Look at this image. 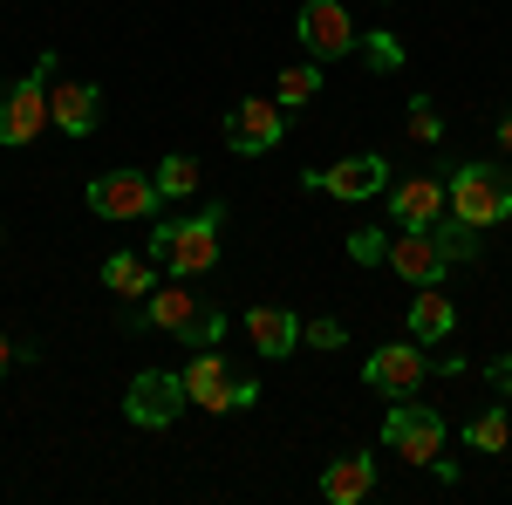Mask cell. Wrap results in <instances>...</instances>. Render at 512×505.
I'll use <instances>...</instances> for the list:
<instances>
[{"instance_id": "1", "label": "cell", "mask_w": 512, "mask_h": 505, "mask_svg": "<svg viewBox=\"0 0 512 505\" xmlns=\"http://www.w3.org/2000/svg\"><path fill=\"white\" fill-rule=\"evenodd\" d=\"M219 233H226V205H205L198 219H164L151 226V260L171 280H198L219 267Z\"/></svg>"}, {"instance_id": "2", "label": "cell", "mask_w": 512, "mask_h": 505, "mask_svg": "<svg viewBox=\"0 0 512 505\" xmlns=\"http://www.w3.org/2000/svg\"><path fill=\"white\" fill-rule=\"evenodd\" d=\"M444 192H451V212L465 219V226H506L512 219V171L506 164H458L451 178H444Z\"/></svg>"}, {"instance_id": "3", "label": "cell", "mask_w": 512, "mask_h": 505, "mask_svg": "<svg viewBox=\"0 0 512 505\" xmlns=\"http://www.w3.org/2000/svg\"><path fill=\"white\" fill-rule=\"evenodd\" d=\"M185 396H192L198 410L226 417V410H246V403L260 396V383H253V376H233V362L219 349H198L192 362H185Z\"/></svg>"}, {"instance_id": "4", "label": "cell", "mask_w": 512, "mask_h": 505, "mask_svg": "<svg viewBox=\"0 0 512 505\" xmlns=\"http://www.w3.org/2000/svg\"><path fill=\"white\" fill-rule=\"evenodd\" d=\"M444 437H451V424L437 417L431 403H410V396H396L390 424H383V444H390L403 465H437V458H444Z\"/></svg>"}, {"instance_id": "5", "label": "cell", "mask_w": 512, "mask_h": 505, "mask_svg": "<svg viewBox=\"0 0 512 505\" xmlns=\"http://www.w3.org/2000/svg\"><path fill=\"white\" fill-rule=\"evenodd\" d=\"M48 69H55V55H41L35 76L21 82H0V144L14 151V144H35L41 130H48Z\"/></svg>"}, {"instance_id": "6", "label": "cell", "mask_w": 512, "mask_h": 505, "mask_svg": "<svg viewBox=\"0 0 512 505\" xmlns=\"http://www.w3.org/2000/svg\"><path fill=\"white\" fill-rule=\"evenodd\" d=\"M185 376H171V369H137L130 376V396H123V417L137 430H164V424H178L185 417Z\"/></svg>"}, {"instance_id": "7", "label": "cell", "mask_w": 512, "mask_h": 505, "mask_svg": "<svg viewBox=\"0 0 512 505\" xmlns=\"http://www.w3.org/2000/svg\"><path fill=\"white\" fill-rule=\"evenodd\" d=\"M294 35H301V48H308L315 62H335V55H355V48H362V35H355V21H349L342 0H301Z\"/></svg>"}, {"instance_id": "8", "label": "cell", "mask_w": 512, "mask_h": 505, "mask_svg": "<svg viewBox=\"0 0 512 505\" xmlns=\"http://www.w3.org/2000/svg\"><path fill=\"white\" fill-rule=\"evenodd\" d=\"M287 137V110H280L274 96H239L233 110H226V144L239 157H267Z\"/></svg>"}, {"instance_id": "9", "label": "cell", "mask_w": 512, "mask_h": 505, "mask_svg": "<svg viewBox=\"0 0 512 505\" xmlns=\"http://www.w3.org/2000/svg\"><path fill=\"white\" fill-rule=\"evenodd\" d=\"M89 212L96 219H151L158 212V178H144V171H103L89 185Z\"/></svg>"}, {"instance_id": "10", "label": "cell", "mask_w": 512, "mask_h": 505, "mask_svg": "<svg viewBox=\"0 0 512 505\" xmlns=\"http://www.w3.org/2000/svg\"><path fill=\"white\" fill-rule=\"evenodd\" d=\"M301 185L321 198H376L390 185V157L362 151V157H342V164H328V171H301Z\"/></svg>"}, {"instance_id": "11", "label": "cell", "mask_w": 512, "mask_h": 505, "mask_svg": "<svg viewBox=\"0 0 512 505\" xmlns=\"http://www.w3.org/2000/svg\"><path fill=\"white\" fill-rule=\"evenodd\" d=\"M369 389H383V396H417V383L431 376V355H424V342H390V349L369 355Z\"/></svg>"}, {"instance_id": "12", "label": "cell", "mask_w": 512, "mask_h": 505, "mask_svg": "<svg viewBox=\"0 0 512 505\" xmlns=\"http://www.w3.org/2000/svg\"><path fill=\"white\" fill-rule=\"evenodd\" d=\"M451 212V192H444V178H403L390 192V219L403 233H431L437 219Z\"/></svg>"}, {"instance_id": "13", "label": "cell", "mask_w": 512, "mask_h": 505, "mask_svg": "<svg viewBox=\"0 0 512 505\" xmlns=\"http://www.w3.org/2000/svg\"><path fill=\"white\" fill-rule=\"evenodd\" d=\"M198 321H205V301L185 294V280H158V294L144 301V328H164V335L198 342Z\"/></svg>"}, {"instance_id": "14", "label": "cell", "mask_w": 512, "mask_h": 505, "mask_svg": "<svg viewBox=\"0 0 512 505\" xmlns=\"http://www.w3.org/2000/svg\"><path fill=\"white\" fill-rule=\"evenodd\" d=\"M96 117H103V96H96L89 82L62 76L55 89H48V130H62V137H89Z\"/></svg>"}, {"instance_id": "15", "label": "cell", "mask_w": 512, "mask_h": 505, "mask_svg": "<svg viewBox=\"0 0 512 505\" xmlns=\"http://www.w3.org/2000/svg\"><path fill=\"white\" fill-rule=\"evenodd\" d=\"M390 267L403 280H417V287H437L451 273V253H444L437 233H403V239H390Z\"/></svg>"}, {"instance_id": "16", "label": "cell", "mask_w": 512, "mask_h": 505, "mask_svg": "<svg viewBox=\"0 0 512 505\" xmlns=\"http://www.w3.org/2000/svg\"><path fill=\"white\" fill-rule=\"evenodd\" d=\"M246 335H253V349L267 355V362H280V355L301 349V321L287 308H274V301H260V308H246Z\"/></svg>"}, {"instance_id": "17", "label": "cell", "mask_w": 512, "mask_h": 505, "mask_svg": "<svg viewBox=\"0 0 512 505\" xmlns=\"http://www.w3.org/2000/svg\"><path fill=\"white\" fill-rule=\"evenodd\" d=\"M376 492V458L369 451H349V458H335V465L321 471V499L328 505H355Z\"/></svg>"}, {"instance_id": "18", "label": "cell", "mask_w": 512, "mask_h": 505, "mask_svg": "<svg viewBox=\"0 0 512 505\" xmlns=\"http://www.w3.org/2000/svg\"><path fill=\"white\" fill-rule=\"evenodd\" d=\"M444 335H458V301L444 294V280L437 287H424L417 301H410V342H444Z\"/></svg>"}, {"instance_id": "19", "label": "cell", "mask_w": 512, "mask_h": 505, "mask_svg": "<svg viewBox=\"0 0 512 505\" xmlns=\"http://www.w3.org/2000/svg\"><path fill=\"white\" fill-rule=\"evenodd\" d=\"M103 287L123 294V301H151L158 294V260L151 253H110L103 260Z\"/></svg>"}, {"instance_id": "20", "label": "cell", "mask_w": 512, "mask_h": 505, "mask_svg": "<svg viewBox=\"0 0 512 505\" xmlns=\"http://www.w3.org/2000/svg\"><path fill=\"white\" fill-rule=\"evenodd\" d=\"M315 89H321V62L308 55V62H287L274 76V103L280 110H301V103H315Z\"/></svg>"}, {"instance_id": "21", "label": "cell", "mask_w": 512, "mask_h": 505, "mask_svg": "<svg viewBox=\"0 0 512 505\" xmlns=\"http://www.w3.org/2000/svg\"><path fill=\"white\" fill-rule=\"evenodd\" d=\"M465 444H472V451H506L512 444V403H492L485 417H472V424H465Z\"/></svg>"}, {"instance_id": "22", "label": "cell", "mask_w": 512, "mask_h": 505, "mask_svg": "<svg viewBox=\"0 0 512 505\" xmlns=\"http://www.w3.org/2000/svg\"><path fill=\"white\" fill-rule=\"evenodd\" d=\"M151 178H158V198H192V192H198V157L171 151L158 171H151Z\"/></svg>"}, {"instance_id": "23", "label": "cell", "mask_w": 512, "mask_h": 505, "mask_svg": "<svg viewBox=\"0 0 512 505\" xmlns=\"http://www.w3.org/2000/svg\"><path fill=\"white\" fill-rule=\"evenodd\" d=\"M431 233L444 239V253H451V260H478V226H465L458 212H444V219H437Z\"/></svg>"}, {"instance_id": "24", "label": "cell", "mask_w": 512, "mask_h": 505, "mask_svg": "<svg viewBox=\"0 0 512 505\" xmlns=\"http://www.w3.org/2000/svg\"><path fill=\"white\" fill-rule=\"evenodd\" d=\"M349 260H362V267H390V233H376V226L349 233Z\"/></svg>"}, {"instance_id": "25", "label": "cell", "mask_w": 512, "mask_h": 505, "mask_svg": "<svg viewBox=\"0 0 512 505\" xmlns=\"http://www.w3.org/2000/svg\"><path fill=\"white\" fill-rule=\"evenodd\" d=\"M410 137H417V144H437V137H444V123H437V103H431V96H410Z\"/></svg>"}, {"instance_id": "26", "label": "cell", "mask_w": 512, "mask_h": 505, "mask_svg": "<svg viewBox=\"0 0 512 505\" xmlns=\"http://www.w3.org/2000/svg\"><path fill=\"white\" fill-rule=\"evenodd\" d=\"M301 342H308V349H342V342H349V328H342L335 314H321V321H301Z\"/></svg>"}, {"instance_id": "27", "label": "cell", "mask_w": 512, "mask_h": 505, "mask_svg": "<svg viewBox=\"0 0 512 505\" xmlns=\"http://www.w3.org/2000/svg\"><path fill=\"white\" fill-rule=\"evenodd\" d=\"M362 55H369V69H403V48H396V35H362Z\"/></svg>"}, {"instance_id": "28", "label": "cell", "mask_w": 512, "mask_h": 505, "mask_svg": "<svg viewBox=\"0 0 512 505\" xmlns=\"http://www.w3.org/2000/svg\"><path fill=\"white\" fill-rule=\"evenodd\" d=\"M219 335H226V308H205V321H198V342H192V349H212Z\"/></svg>"}, {"instance_id": "29", "label": "cell", "mask_w": 512, "mask_h": 505, "mask_svg": "<svg viewBox=\"0 0 512 505\" xmlns=\"http://www.w3.org/2000/svg\"><path fill=\"white\" fill-rule=\"evenodd\" d=\"M485 376H492V389H499V396H512V355H499V362H492Z\"/></svg>"}, {"instance_id": "30", "label": "cell", "mask_w": 512, "mask_h": 505, "mask_svg": "<svg viewBox=\"0 0 512 505\" xmlns=\"http://www.w3.org/2000/svg\"><path fill=\"white\" fill-rule=\"evenodd\" d=\"M7 369H14V342L0 335V376H7Z\"/></svg>"}, {"instance_id": "31", "label": "cell", "mask_w": 512, "mask_h": 505, "mask_svg": "<svg viewBox=\"0 0 512 505\" xmlns=\"http://www.w3.org/2000/svg\"><path fill=\"white\" fill-rule=\"evenodd\" d=\"M499 151H506V157H512V117H506V123H499Z\"/></svg>"}]
</instances>
